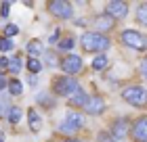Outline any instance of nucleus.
<instances>
[{"label":"nucleus","instance_id":"obj_20","mask_svg":"<svg viewBox=\"0 0 147 142\" xmlns=\"http://www.w3.org/2000/svg\"><path fill=\"white\" fill-rule=\"evenodd\" d=\"M9 69H11V73H19L23 69V63H21V57H13V59H9Z\"/></svg>","mask_w":147,"mask_h":142},{"label":"nucleus","instance_id":"obj_5","mask_svg":"<svg viewBox=\"0 0 147 142\" xmlns=\"http://www.w3.org/2000/svg\"><path fill=\"white\" fill-rule=\"evenodd\" d=\"M53 90L59 96H71V94H76L80 90V84L74 77H57L55 84H53Z\"/></svg>","mask_w":147,"mask_h":142},{"label":"nucleus","instance_id":"obj_6","mask_svg":"<svg viewBox=\"0 0 147 142\" xmlns=\"http://www.w3.org/2000/svg\"><path fill=\"white\" fill-rule=\"evenodd\" d=\"M49 11H51V15H55L59 19H71V15H74L71 4L65 2V0H53L49 4Z\"/></svg>","mask_w":147,"mask_h":142},{"label":"nucleus","instance_id":"obj_31","mask_svg":"<svg viewBox=\"0 0 147 142\" xmlns=\"http://www.w3.org/2000/svg\"><path fill=\"white\" fill-rule=\"evenodd\" d=\"M141 73H143V75H147V57L141 61Z\"/></svg>","mask_w":147,"mask_h":142},{"label":"nucleus","instance_id":"obj_3","mask_svg":"<svg viewBox=\"0 0 147 142\" xmlns=\"http://www.w3.org/2000/svg\"><path fill=\"white\" fill-rule=\"evenodd\" d=\"M120 38H122V42L128 48H135V50H145L147 48V38L137 29H124Z\"/></svg>","mask_w":147,"mask_h":142},{"label":"nucleus","instance_id":"obj_27","mask_svg":"<svg viewBox=\"0 0 147 142\" xmlns=\"http://www.w3.org/2000/svg\"><path fill=\"white\" fill-rule=\"evenodd\" d=\"M38 103H40V105H53L51 100H49V96H46V94H38Z\"/></svg>","mask_w":147,"mask_h":142},{"label":"nucleus","instance_id":"obj_12","mask_svg":"<svg viewBox=\"0 0 147 142\" xmlns=\"http://www.w3.org/2000/svg\"><path fill=\"white\" fill-rule=\"evenodd\" d=\"M113 27V19L109 15H101L99 19H95V29L97 33H101V31H109Z\"/></svg>","mask_w":147,"mask_h":142},{"label":"nucleus","instance_id":"obj_17","mask_svg":"<svg viewBox=\"0 0 147 142\" xmlns=\"http://www.w3.org/2000/svg\"><path fill=\"white\" fill-rule=\"evenodd\" d=\"M90 65H92V69H95V71H103L105 67L109 65V61H107V57H105V55H97L95 59H92Z\"/></svg>","mask_w":147,"mask_h":142},{"label":"nucleus","instance_id":"obj_7","mask_svg":"<svg viewBox=\"0 0 147 142\" xmlns=\"http://www.w3.org/2000/svg\"><path fill=\"white\" fill-rule=\"evenodd\" d=\"M61 69L65 73H69V75H74V73H80L82 71V57H78V55H67V57H63L61 59Z\"/></svg>","mask_w":147,"mask_h":142},{"label":"nucleus","instance_id":"obj_33","mask_svg":"<svg viewBox=\"0 0 147 142\" xmlns=\"http://www.w3.org/2000/svg\"><path fill=\"white\" fill-rule=\"evenodd\" d=\"M145 77H147V75H145Z\"/></svg>","mask_w":147,"mask_h":142},{"label":"nucleus","instance_id":"obj_8","mask_svg":"<svg viewBox=\"0 0 147 142\" xmlns=\"http://www.w3.org/2000/svg\"><path fill=\"white\" fill-rule=\"evenodd\" d=\"M105 15H109L111 19H122L128 15V4L122 2V0H111L105 6Z\"/></svg>","mask_w":147,"mask_h":142},{"label":"nucleus","instance_id":"obj_19","mask_svg":"<svg viewBox=\"0 0 147 142\" xmlns=\"http://www.w3.org/2000/svg\"><path fill=\"white\" fill-rule=\"evenodd\" d=\"M6 90H9L13 96H19V94L23 92V84L19 82V79H11L9 82V86H6Z\"/></svg>","mask_w":147,"mask_h":142},{"label":"nucleus","instance_id":"obj_4","mask_svg":"<svg viewBox=\"0 0 147 142\" xmlns=\"http://www.w3.org/2000/svg\"><path fill=\"white\" fill-rule=\"evenodd\" d=\"M82 123H84V117H82V115L69 111L67 115H65V119L61 121V125H59V132L65 134V136H71L74 132H78L80 127H82Z\"/></svg>","mask_w":147,"mask_h":142},{"label":"nucleus","instance_id":"obj_22","mask_svg":"<svg viewBox=\"0 0 147 142\" xmlns=\"http://www.w3.org/2000/svg\"><path fill=\"white\" fill-rule=\"evenodd\" d=\"M28 71H32V73L42 71V63H40L38 59H28Z\"/></svg>","mask_w":147,"mask_h":142},{"label":"nucleus","instance_id":"obj_32","mask_svg":"<svg viewBox=\"0 0 147 142\" xmlns=\"http://www.w3.org/2000/svg\"><path fill=\"white\" fill-rule=\"evenodd\" d=\"M67 142H82V140H76V138H69Z\"/></svg>","mask_w":147,"mask_h":142},{"label":"nucleus","instance_id":"obj_11","mask_svg":"<svg viewBox=\"0 0 147 142\" xmlns=\"http://www.w3.org/2000/svg\"><path fill=\"white\" fill-rule=\"evenodd\" d=\"M132 138L137 142H147V117H141L132 125Z\"/></svg>","mask_w":147,"mask_h":142},{"label":"nucleus","instance_id":"obj_13","mask_svg":"<svg viewBox=\"0 0 147 142\" xmlns=\"http://www.w3.org/2000/svg\"><path fill=\"white\" fill-rule=\"evenodd\" d=\"M86 100H88V94H86L82 88H80L76 94H71V96H69V105H71V107H78V109H80V107L86 105Z\"/></svg>","mask_w":147,"mask_h":142},{"label":"nucleus","instance_id":"obj_1","mask_svg":"<svg viewBox=\"0 0 147 142\" xmlns=\"http://www.w3.org/2000/svg\"><path fill=\"white\" fill-rule=\"evenodd\" d=\"M80 42H82V48L88 52H105L111 46V40L105 33H97V31H86Z\"/></svg>","mask_w":147,"mask_h":142},{"label":"nucleus","instance_id":"obj_25","mask_svg":"<svg viewBox=\"0 0 147 142\" xmlns=\"http://www.w3.org/2000/svg\"><path fill=\"white\" fill-rule=\"evenodd\" d=\"M99 142H118L116 138L111 136V134H107V132H103V134H99V138H97Z\"/></svg>","mask_w":147,"mask_h":142},{"label":"nucleus","instance_id":"obj_28","mask_svg":"<svg viewBox=\"0 0 147 142\" xmlns=\"http://www.w3.org/2000/svg\"><path fill=\"white\" fill-rule=\"evenodd\" d=\"M4 69H9V59L6 57L0 59V71H4Z\"/></svg>","mask_w":147,"mask_h":142},{"label":"nucleus","instance_id":"obj_18","mask_svg":"<svg viewBox=\"0 0 147 142\" xmlns=\"http://www.w3.org/2000/svg\"><path fill=\"white\" fill-rule=\"evenodd\" d=\"M137 21L147 27V2H141L137 6Z\"/></svg>","mask_w":147,"mask_h":142},{"label":"nucleus","instance_id":"obj_26","mask_svg":"<svg viewBox=\"0 0 147 142\" xmlns=\"http://www.w3.org/2000/svg\"><path fill=\"white\" fill-rule=\"evenodd\" d=\"M11 13V2H2L0 4V17H9Z\"/></svg>","mask_w":147,"mask_h":142},{"label":"nucleus","instance_id":"obj_30","mask_svg":"<svg viewBox=\"0 0 147 142\" xmlns=\"http://www.w3.org/2000/svg\"><path fill=\"white\" fill-rule=\"evenodd\" d=\"M6 86H9V79H6L4 75H0V90H4Z\"/></svg>","mask_w":147,"mask_h":142},{"label":"nucleus","instance_id":"obj_29","mask_svg":"<svg viewBox=\"0 0 147 142\" xmlns=\"http://www.w3.org/2000/svg\"><path fill=\"white\" fill-rule=\"evenodd\" d=\"M6 111H9V105H6L4 100L0 98V115H2V113H6Z\"/></svg>","mask_w":147,"mask_h":142},{"label":"nucleus","instance_id":"obj_14","mask_svg":"<svg viewBox=\"0 0 147 142\" xmlns=\"http://www.w3.org/2000/svg\"><path fill=\"white\" fill-rule=\"evenodd\" d=\"M25 48H28V55H30V59H36V57L40 55V52L44 50V46H42V42H40V40H30Z\"/></svg>","mask_w":147,"mask_h":142},{"label":"nucleus","instance_id":"obj_23","mask_svg":"<svg viewBox=\"0 0 147 142\" xmlns=\"http://www.w3.org/2000/svg\"><path fill=\"white\" fill-rule=\"evenodd\" d=\"M13 48H15V44H13L11 38H0V50H2V52H9Z\"/></svg>","mask_w":147,"mask_h":142},{"label":"nucleus","instance_id":"obj_9","mask_svg":"<svg viewBox=\"0 0 147 142\" xmlns=\"http://www.w3.org/2000/svg\"><path fill=\"white\" fill-rule=\"evenodd\" d=\"M128 127H130V123H128V119H124V117H120V119H116L111 123V136L116 138V140H122V138H126V134H128Z\"/></svg>","mask_w":147,"mask_h":142},{"label":"nucleus","instance_id":"obj_16","mask_svg":"<svg viewBox=\"0 0 147 142\" xmlns=\"http://www.w3.org/2000/svg\"><path fill=\"white\" fill-rule=\"evenodd\" d=\"M23 117V111L19 109V107H9V111H6V119H9V123H19Z\"/></svg>","mask_w":147,"mask_h":142},{"label":"nucleus","instance_id":"obj_10","mask_svg":"<svg viewBox=\"0 0 147 142\" xmlns=\"http://www.w3.org/2000/svg\"><path fill=\"white\" fill-rule=\"evenodd\" d=\"M84 111L88 113V115H101V113L105 111L103 98H99V96H88V100H86V105H84Z\"/></svg>","mask_w":147,"mask_h":142},{"label":"nucleus","instance_id":"obj_21","mask_svg":"<svg viewBox=\"0 0 147 142\" xmlns=\"http://www.w3.org/2000/svg\"><path fill=\"white\" fill-rule=\"evenodd\" d=\"M74 38H63V40H59V44H57V48L59 50H63V52H67V50H71L74 48Z\"/></svg>","mask_w":147,"mask_h":142},{"label":"nucleus","instance_id":"obj_2","mask_svg":"<svg viewBox=\"0 0 147 142\" xmlns=\"http://www.w3.org/2000/svg\"><path fill=\"white\" fill-rule=\"evenodd\" d=\"M122 98L132 107H145L147 105V90L141 86H128L122 90Z\"/></svg>","mask_w":147,"mask_h":142},{"label":"nucleus","instance_id":"obj_15","mask_svg":"<svg viewBox=\"0 0 147 142\" xmlns=\"http://www.w3.org/2000/svg\"><path fill=\"white\" fill-rule=\"evenodd\" d=\"M28 121H30L32 132H38V130H40V125H42V119H40V115H38L34 109H30V111H28Z\"/></svg>","mask_w":147,"mask_h":142},{"label":"nucleus","instance_id":"obj_24","mask_svg":"<svg viewBox=\"0 0 147 142\" xmlns=\"http://www.w3.org/2000/svg\"><path fill=\"white\" fill-rule=\"evenodd\" d=\"M17 33H19V27H17V25H6V27H4V38H13V36H17Z\"/></svg>","mask_w":147,"mask_h":142}]
</instances>
